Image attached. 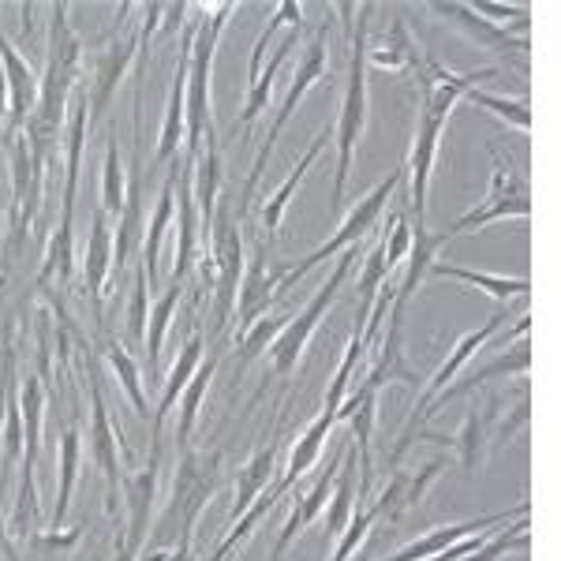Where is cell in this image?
<instances>
[{
	"instance_id": "28",
	"label": "cell",
	"mask_w": 561,
	"mask_h": 561,
	"mask_svg": "<svg viewBox=\"0 0 561 561\" xmlns=\"http://www.w3.org/2000/svg\"><path fill=\"white\" fill-rule=\"evenodd\" d=\"M176 169H180V158L173 161V169L165 173V184H161L158 203H153L150 225H147V232H142V270H147L150 285L158 280V251H161V240H165V229L173 225V217H176Z\"/></svg>"
},
{
	"instance_id": "13",
	"label": "cell",
	"mask_w": 561,
	"mask_h": 561,
	"mask_svg": "<svg viewBox=\"0 0 561 561\" xmlns=\"http://www.w3.org/2000/svg\"><path fill=\"white\" fill-rule=\"evenodd\" d=\"M158 468H161V438H150V465L139 468L124 479V497H128V528H124V542L142 554V542L150 531V513L158 502Z\"/></svg>"
},
{
	"instance_id": "43",
	"label": "cell",
	"mask_w": 561,
	"mask_h": 561,
	"mask_svg": "<svg viewBox=\"0 0 561 561\" xmlns=\"http://www.w3.org/2000/svg\"><path fill=\"white\" fill-rule=\"evenodd\" d=\"M147 319H150V277L139 262L131 277V300H128V337L135 345H147Z\"/></svg>"
},
{
	"instance_id": "22",
	"label": "cell",
	"mask_w": 561,
	"mask_h": 561,
	"mask_svg": "<svg viewBox=\"0 0 561 561\" xmlns=\"http://www.w3.org/2000/svg\"><path fill=\"white\" fill-rule=\"evenodd\" d=\"M79 468H83V431H79V415L68 423V431L60 434L57 446V502H53V531H60L68 510H71V494L79 483Z\"/></svg>"
},
{
	"instance_id": "17",
	"label": "cell",
	"mask_w": 561,
	"mask_h": 561,
	"mask_svg": "<svg viewBox=\"0 0 561 561\" xmlns=\"http://www.w3.org/2000/svg\"><path fill=\"white\" fill-rule=\"evenodd\" d=\"M195 26L198 23H187L184 34H180V60H176V71H173V87H169L165 116H161L158 161H176L180 142H184V94H187V60H192Z\"/></svg>"
},
{
	"instance_id": "21",
	"label": "cell",
	"mask_w": 561,
	"mask_h": 561,
	"mask_svg": "<svg viewBox=\"0 0 561 561\" xmlns=\"http://www.w3.org/2000/svg\"><path fill=\"white\" fill-rule=\"evenodd\" d=\"M108 274H113V225H108L105 210H98L94 221H90V237L83 251V280H87V296H90V304H94L98 322H102V296H105Z\"/></svg>"
},
{
	"instance_id": "30",
	"label": "cell",
	"mask_w": 561,
	"mask_h": 561,
	"mask_svg": "<svg viewBox=\"0 0 561 561\" xmlns=\"http://www.w3.org/2000/svg\"><path fill=\"white\" fill-rule=\"evenodd\" d=\"M352 513H356V446H345V460L337 468V479H333V494L325 502L322 517H325V536H341L348 528Z\"/></svg>"
},
{
	"instance_id": "16",
	"label": "cell",
	"mask_w": 561,
	"mask_h": 561,
	"mask_svg": "<svg viewBox=\"0 0 561 561\" xmlns=\"http://www.w3.org/2000/svg\"><path fill=\"white\" fill-rule=\"evenodd\" d=\"M510 517H528V505H517L513 513H491V517H476V520H465V524H442V528H431L427 536H420L415 542H409V547H401L397 554H389L386 561H427V558L442 554L446 547H454V542L468 539V536L505 528Z\"/></svg>"
},
{
	"instance_id": "32",
	"label": "cell",
	"mask_w": 561,
	"mask_h": 561,
	"mask_svg": "<svg viewBox=\"0 0 561 561\" xmlns=\"http://www.w3.org/2000/svg\"><path fill=\"white\" fill-rule=\"evenodd\" d=\"M528 370H531V352H528V345H520L517 352H505V356L491 359V364H486V367L472 370V375H468L460 386H449L446 393H442L438 401H434L431 409H427V415H434V412H438L446 401H454V397L476 393L479 386H486V382H491V378H497V375H528ZM427 415H423V420H427Z\"/></svg>"
},
{
	"instance_id": "44",
	"label": "cell",
	"mask_w": 561,
	"mask_h": 561,
	"mask_svg": "<svg viewBox=\"0 0 561 561\" xmlns=\"http://www.w3.org/2000/svg\"><path fill=\"white\" fill-rule=\"evenodd\" d=\"M389 237L382 240V259H386V270L389 277L397 274V270L404 266V259H409V248H412V225L404 221L401 214H393V225H389Z\"/></svg>"
},
{
	"instance_id": "6",
	"label": "cell",
	"mask_w": 561,
	"mask_h": 561,
	"mask_svg": "<svg viewBox=\"0 0 561 561\" xmlns=\"http://www.w3.org/2000/svg\"><path fill=\"white\" fill-rule=\"evenodd\" d=\"M404 180H409V169H404V161H401V165H397L393 173H389V176L382 180V184H378L375 192H370V195L364 198V203L352 206V214L345 217V221H341V229L333 232V237L325 240L322 248H314L311 255H307L304 262H293V266H285V274H280V285H277V293L285 296L288 288L300 285V280H304L307 274H311L314 266H322V262L330 259V255H341V251L356 248V243L364 240L367 232L378 225V217H382L386 203H389V198H393V192L404 184Z\"/></svg>"
},
{
	"instance_id": "10",
	"label": "cell",
	"mask_w": 561,
	"mask_h": 561,
	"mask_svg": "<svg viewBox=\"0 0 561 561\" xmlns=\"http://www.w3.org/2000/svg\"><path fill=\"white\" fill-rule=\"evenodd\" d=\"M116 449L131 460L124 431L113 427V415H108V404H105V389L98 382L94 370H90V457H94L98 472L105 479V513L108 517H116V502H121V483H124Z\"/></svg>"
},
{
	"instance_id": "27",
	"label": "cell",
	"mask_w": 561,
	"mask_h": 561,
	"mask_svg": "<svg viewBox=\"0 0 561 561\" xmlns=\"http://www.w3.org/2000/svg\"><path fill=\"white\" fill-rule=\"evenodd\" d=\"M192 192H195L198 221H203V240H206V229H210L214 210L221 203V150H217V139H206V147L192 161Z\"/></svg>"
},
{
	"instance_id": "1",
	"label": "cell",
	"mask_w": 561,
	"mask_h": 561,
	"mask_svg": "<svg viewBox=\"0 0 561 561\" xmlns=\"http://www.w3.org/2000/svg\"><path fill=\"white\" fill-rule=\"evenodd\" d=\"M49 38H45V71L38 79V105L26 121V139H31V161L34 169L49 173L57 165V142L60 128L68 121L71 94L83 79V42L71 26V8L53 4L49 8Z\"/></svg>"
},
{
	"instance_id": "20",
	"label": "cell",
	"mask_w": 561,
	"mask_h": 561,
	"mask_svg": "<svg viewBox=\"0 0 561 561\" xmlns=\"http://www.w3.org/2000/svg\"><path fill=\"white\" fill-rule=\"evenodd\" d=\"M446 243H449V232H427V225H415L409 259H404V266H401L404 274L393 285V307H389V311L404 319V307H409V300L415 296V288L427 280L431 262H434V255H438V248H446Z\"/></svg>"
},
{
	"instance_id": "19",
	"label": "cell",
	"mask_w": 561,
	"mask_h": 561,
	"mask_svg": "<svg viewBox=\"0 0 561 561\" xmlns=\"http://www.w3.org/2000/svg\"><path fill=\"white\" fill-rule=\"evenodd\" d=\"M337 427V412H319L311 423H307V431L296 438V446H293V454H288L285 460V468H280V479L274 486H270V494L277 497H285L288 491H293V483L296 479H304L307 472H311L314 465H319V457H322V449H325V442H330V431Z\"/></svg>"
},
{
	"instance_id": "26",
	"label": "cell",
	"mask_w": 561,
	"mask_h": 561,
	"mask_svg": "<svg viewBox=\"0 0 561 561\" xmlns=\"http://www.w3.org/2000/svg\"><path fill=\"white\" fill-rule=\"evenodd\" d=\"M497 409H502V397H491L486 401V409H479V404H472V409L465 412V423H460V434H457V457H460V468H465L468 476L476 472L479 465H483L486 457V442L494 438L491 427L497 420Z\"/></svg>"
},
{
	"instance_id": "2",
	"label": "cell",
	"mask_w": 561,
	"mask_h": 561,
	"mask_svg": "<svg viewBox=\"0 0 561 561\" xmlns=\"http://www.w3.org/2000/svg\"><path fill=\"white\" fill-rule=\"evenodd\" d=\"M217 486H221V457L184 449L176 465L173 494H169L165 513H161L158 528H153V550L173 547L176 558L192 554L195 524L203 517L206 502L217 494Z\"/></svg>"
},
{
	"instance_id": "12",
	"label": "cell",
	"mask_w": 561,
	"mask_h": 561,
	"mask_svg": "<svg viewBox=\"0 0 561 561\" xmlns=\"http://www.w3.org/2000/svg\"><path fill=\"white\" fill-rule=\"evenodd\" d=\"M0 68H4L8 83V139H15V135H23L34 105H38V76H34L31 60L8 42L4 31H0Z\"/></svg>"
},
{
	"instance_id": "7",
	"label": "cell",
	"mask_w": 561,
	"mask_h": 561,
	"mask_svg": "<svg viewBox=\"0 0 561 561\" xmlns=\"http://www.w3.org/2000/svg\"><path fill=\"white\" fill-rule=\"evenodd\" d=\"M352 262H356V251H341L337 255V266H333V274L322 280L319 285V293L307 300V307L296 319H288V325L280 330V337L270 345V367H274V375L277 378H288L296 367H300V356L307 352V345H311V337H314V330H319V322H322V314L330 311L333 300H337V293H341V285H345V277L352 274Z\"/></svg>"
},
{
	"instance_id": "40",
	"label": "cell",
	"mask_w": 561,
	"mask_h": 561,
	"mask_svg": "<svg viewBox=\"0 0 561 561\" xmlns=\"http://www.w3.org/2000/svg\"><path fill=\"white\" fill-rule=\"evenodd\" d=\"M288 325V314H262L255 325H248V330L237 337V348H240V367L243 370L248 364H255L262 352H270V345L280 337V330Z\"/></svg>"
},
{
	"instance_id": "18",
	"label": "cell",
	"mask_w": 561,
	"mask_h": 561,
	"mask_svg": "<svg viewBox=\"0 0 561 561\" xmlns=\"http://www.w3.org/2000/svg\"><path fill=\"white\" fill-rule=\"evenodd\" d=\"M280 274H285V266H280L277 274H270V270H266V243H259L255 259H248V266H243V280H240V293H237L240 333L248 330V325H255L262 314H270V304L280 296L277 293ZM240 333H237V337H240Z\"/></svg>"
},
{
	"instance_id": "14",
	"label": "cell",
	"mask_w": 561,
	"mask_h": 561,
	"mask_svg": "<svg viewBox=\"0 0 561 561\" xmlns=\"http://www.w3.org/2000/svg\"><path fill=\"white\" fill-rule=\"evenodd\" d=\"M341 460H345V454H337V457L330 460V465L322 468L319 479H314L311 491L293 497V513H288V520L280 524V531H277V539H274V550H270V561H285L288 547H293V542L300 539L304 531L322 517L325 502H330V494H333V479H337Z\"/></svg>"
},
{
	"instance_id": "46",
	"label": "cell",
	"mask_w": 561,
	"mask_h": 561,
	"mask_svg": "<svg viewBox=\"0 0 561 561\" xmlns=\"http://www.w3.org/2000/svg\"><path fill=\"white\" fill-rule=\"evenodd\" d=\"M135 558H139V554H135L128 542H124V531H121V536H116V547H113V561H135Z\"/></svg>"
},
{
	"instance_id": "8",
	"label": "cell",
	"mask_w": 561,
	"mask_h": 561,
	"mask_svg": "<svg viewBox=\"0 0 561 561\" xmlns=\"http://www.w3.org/2000/svg\"><path fill=\"white\" fill-rule=\"evenodd\" d=\"M128 15H131V4H124L121 8V26L108 34V42L94 53V60H90V68H94V76H90V83H87L90 128H94V124L105 116V108H108V102H113V94H116V87H121V79L128 76L131 60L139 57V49H142L139 23H128Z\"/></svg>"
},
{
	"instance_id": "41",
	"label": "cell",
	"mask_w": 561,
	"mask_h": 561,
	"mask_svg": "<svg viewBox=\"0 0 561 561\" xmlns=\"http://www.w3.org/2000/svg\"><path fill=\"white\" fill-rule=\"evenodd\" d=\"M124 192H128V173H124V165H121V147H116V135H108L105 165H102V210L108 217H121Z\"/></svg>"
},
{
	"instance_id": "9",
	"label": "cell",
	"mask_w": 561,
	"mask_h": 561,
	"mask_svg": "<svg viewBox=\"0 0 561 561\" xmlns=\"http://www.w3.org/2000/svg\"><path fill=\"white\" fill-rule=\"evenodd\" d=\"M502 322H505V311H497L494 319H486L483 325H479V330H468V333H460V341L454 345V352H449L446 356V364H442L438 370H434V378L427 382V389H423V397H420V404H415V412H412V420H409V427L401 431V438H397V449H393V465L397 460H401L404 454H409V446H412V438H415V431L423 427V415H427V409L434 401H438L442 393H446L449 389V382H454V378L460 375V367L468 364V359L476 356V352H483L486 348V341L494 337L497 330H502Z\"/></svg>"
},
{
	"instance_id": "42",
	"label": "cell",
	"mask_w": 561,
	"mask_h": 561,
	"mask_svg": "<svg viewBox=\"0 0 561 561\" xmlns=\"http://www.w3.org/2000/svg\"><path fill=\"white\" fill-rule=\"evenodd\" d=\"M468 102L486 108V113H494L497 121H505L510 128L517 131H531V108L524 98H502V94H486V90H468Z\"/></svg>"
},
{
	"instance_id": "35",
	"label": "cell",
	"mask_w": 561,
	"mask_h": 561,
	"mask_svg": "<svg viewBox=\"0 0 561 561\" xmlns=\"http://www.w3.org/2000/svg\"><path fill=\"white\" fill-rule=\"evenodd\" d=\"M214 375H217V356H203V364H198L195 378L187 382L184 393H180V427H176V446H180V454H184V449H192L195 420H198V409H203V397L210 393Z\"/></svg>"
},
{
	"instance_id": "29",
	"label": "cell",
	"mask_w": 561,
	"mask_h": 561,
	"mask_svg": "<svg viewBox=\"0 0 561 561\" xmlns=\"http://www.w3.org/2000/svg\"><path fill=\"white\" fill-rule=\"evenodd\" d=\"M427 277H449V280H465L472 288H483L486 296H494L497 304H510L517 296L531 293V280L528 277H502V274H483V270H465L454 266V262H431Z\"/></svg>"
},
{
	"instance_id": "4",
	"label": "cell",
	"mask_w": 561,
	"mask_h": 561,
	"mask_svg": "<svg viewBox=\"0 0 561 561\" xmlns=\"http://www.w3.org/2000/svg\"><path fill=\"white\" fill-rule=\"evenodd\" d=\"M359 26H352L348 34V79H345V98H341V116L333 128V142H337V173H333V206L345 203V187L352 173V158H356V142L367 131V34H370V15L375 4L359 8Z\"/></svg>"
},
{
	"instance_id": "45",
	"label": "cell",
	"mask_w": 561,
	"mask_h": 561,
	"mask_svg": "<svg viewBox=\"0 0 561 561\" xmlns=\"http://www.w3.org/2000/svg\"><path fill=\"white\" fill-rule=\"evenodd\" d=\"M472 8H476V15H483V20L494 26H502L510 20L528 23V8H520V4H491V0H483V4H472Z\"/></svg>"
},
{
	"instance_id": "23",
	"label": "cell",
	"mask_w": 561,
	"mask_h": 561,
	"mask_svg": "<svg viewBox=\"0 0 561 561\" xmlns=\"http://www.w3.org/2000/svg\"><path fill=\"white\" fill-rule=\"evenodd\" d=\"M386 382H404V386L420 389V375L409 367L404 348H401V314H389V333L375 352V364H370V370H367L364 389H375L378 393Z\"/></svg>"
},
{
	"instance_id": "25",
	"label": "cell",
	"mask_w": 561,
	"mask_h": 561,
	"mask_svg": "<svg viewBox=\"0 0 561 561\" xmlns=\"http://www.w3.org/2000/svg\"><path fill=\"white\" fill-rule=\"evenodd\" d=\"M203 348H206L203 333H192V337H187V345L176 352L173 367H169V375H165V386H161V401H158V409H153V434H150V438H161L165 415L173 412V404L180 401V393H184L187 382L195 378L198 364H203V356H206Z\"/></svg>"
},
{
	"instance_id": "11",
	"label": "cell",
	"mask_w": 561,
	"mask_h": 561,
	"mask_svg": "<svg viewBox=\"0 0 561 561\" xmlns=\"http://www.w3.org/2000/svg\"><path fill=\"white\" fill-rule=\"evenodd\" d=\"M431 12L438 15V20H446L449 26H457V31L465 34L468 42H476L479 49H494V53H505V57L531 49L528 34H513L510 26L486 23L483 15H476L472 4H465V0H434Z\"/></svg>"
},
{
	"instance_id": "15",
	"label": "cell",
	"mask_w": 561,
	"mask_h": 561,
	"mask_svg": "<svg viewBox=\"0 0 561 561\" xmlns=\"http://www.w3.org/2000/svg\"><path fill=\"white\" fill-rule=\"evenodd\" d=\"M176 251H173V285H184L192 274L198 248H203V221L192 192V161L176 169Z\"/></svg>"
},
{
	"instance_id": "31",
	"label": "cell",
	"mask_w": 561,
	"mask_h": 561,
	"mask_svg": "<svg viewBox=\"0 0 561 561\" xmlns=\"http://www.w3.org/2000/svg\"><path fill=\"white\" fill-rule=\"evenodd\" d=\"M277 454H280L277 438H270V446H262L259 454L240 468L237 502H232V524H237L243 513H248L251 505H255V497L270 486V479H274V472H277Z\"/></svg>"
},
{
	"instance_id": "36",
	"label": "cell",
	"mask_w": 561,
	"mask_h": 561,
	"mask_svg": "<svg viewBox=\"0 0 561 561\" xmlns=\"http://www.w3.org/2000/svg\"><path fill=\"white\" fill-rule=\"evenodd\" d=\"M105 364L113 370V378L121 382L124 397L131 401V409L139 420H147L150 415V404H147V393H142V375H139V364H135V356L124 345H116V341H105Z\"/></svg>"
},
{
	"instance_id": "39",
	"label": "cell",
	"mask_w": 561,
	"mask_h": 561,
	"mask_svg": "<svg viewBox=\"0 0 561 561\" xmlns=\"http://www.w3.org/2000/svg\"><path fill=\"white\" fill-rule=\"evenodd\" d=\"M180 296H184V285H173L169 280V288L161 293V300L150 307V330H147V359H150V375L158 370V359H161V345H165V333H169V322H173V311L180 304Z\"/></svg>"
},
{
	"instance_id": "5",
	"label": "cell",
	"mask_w": 561,
	"mask_h": 561,
	"mask_svg": "<svg viewBox=\"0 0 561 561\" xmlns=\"http://www.w3.org/2000/svg\"><path fill=\"white\" fill-rule=\"evenodd\" d=\"M325 68H330V53H325V26H319V31L311 34V42H307L300 65H296V76H293V83H288L285 102H280V108L274 113V124H270L266 139H262L255 165H251L248 180H243L240 203L232 206V210H237V221H240V225H243V217H248V206L255 203V187H259V180H262V169H266L270 153H274V142L280 139V131L288 128V121H293L296 105H300L304 98L311 94V87H314V83H322V79H325Z\"/></svg>"
},
{
	"instance_id": "34",
	"label": "cell",
	"mask_w": 561,
	"mask_h": 561,
	"mask_svg": "<svg viewBox=\"0 0 561 561\" xmlns=\"http://www.w3.org/2000/svg\"><path fill=\"white\" fill-rule=\"evenodd\" d=\"M420 57H423V49L412 42V34H409V26H404L401 15L389 23L386 42L378 45V49H367V65H375L382 71H409V68L415 71L420 68Z\"/></svg>"
},
{
	"instance_id": "37",
	"label": "cell",
	"mask_w": 561,
	"mask_h": 561,
	"mask_svg": "<svg viewBox=\"0 0 561 561\" xmlns=\"http://www.w3.org/2000/svg\"><path fill=\"white\" fill-rule=\"evenodd\" d=\"M382 517H386L382 494H378L370 505H359V510L352 513L348 528L337 536V547H333V558H330V561H352V558H356V554H359V547H364L367 536L378 528V520H382Z\"/></svg>"
},
{
	"instance_id": "24",
	"label": "cell",
	"mask_w": 561,
	"mask_h": 561,
	"mask_svg": "<svg viewBox=\"0 0 561 561\" xmlns=\"http://www.w3.org/2000/svg\"><path fill=\"white\" fill-rule=\"evenodd\" d=\"M325 142H330V128H322L319 135L311 139V147H307V153L300 161H296L293 169H288V176H285V184L277 187L274 195L266 198V206H262V243H274L277 237V229H280V221H285V210H288V203H293V195H296V187H300V180L307 169L319 161V153L325 150Z\"/></svg>"
},
{
	"instance_id": "38",
	"label": "cell",
	"mask_w": 561,
	"mask_h": 561,
	"mask_svg": "<svg viewBox=\"0 0 561 561\" xmlns=\"http://www.w3.org/2000/svg\"><path fill=\"white\" fill-rule=\"evenodd\" d=\"M502 217H531V198H502V203H483L476 206L472 214H465L460 221L449 225V240L454 237H465L472 229H486V225L502 221Z\"/></svg>"
},
{
	"instance_id": "3",
	"label": "cell",
	"mask_w": 561,
	"mask_h": 561,
	"mask_svg": "<svg viewBox=\"0 0 561 561\" xmlns=\"http://www.w3.org/2000/svg\"><path fill=\"white\" fill-rule=\"evenodd\" d=\"M237 15V4L225 0V4L203 8V20L195 26L192 42V60H187V94H184V150L187 161L198 158V150L206 147V139L214 135V53L221 42L225 26Z\"/></svg>"
},
{
	"instance_id": "33",
	"label": "cell",
	"mask_w": 561,
	"mask_h": 561,
	"mask_svg": "<svg viewBox=\"0 0 561 561\" xmlns=\"http://www.w3.org/2000/svg\"><path fill=\"white\" fill-rule=\"evenodd\" d=\"M296 45H300V31H288V38L280 42L277 49H274V57H270V65H262V76L248 87V98H243V108H240V124H243V128H251V124H255L259 116L270 108V90H274V79H277L280 65H285L288 53H293ZM240 124H237V128H240Z\"/></svg>"
}]
</instances>
